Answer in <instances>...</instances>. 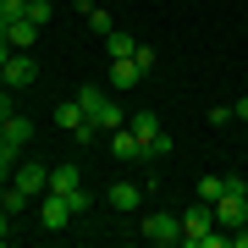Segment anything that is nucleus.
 Wrapping results in <instances>:
<instances>
[{"instance_id":"f257e3e1","label":"nucleus","mask_w":248,"mask_h":248,"mask_svg":"<svg viewBox=\"0 0 248 248\" xmlns=\"http://www.w3.org/2000/svg\"><path fill=\"white\" fill-rule=\"evenodd\" d=\"M182 243L187 248H232V232H215V204H187L182 210Z\"/></svg>"},{"instance_id":"f03ea898","label":"nucleus","mask_w":248,"mask_h":248,"mask_svg":"<svg viewBox=\"0 0 248 248\" xmlns=\"http://www.w3.org/2000/svg\"><path fill=\"white\" fill-rule=\"evenodd\" d=\"M127 127L138 133V143H143V160H166V155H171V138L160 133V122H155L149 110H133V116H127Z\"/></svg>"},{"instance_id":"7ed1b4c3","label":"nucleus","mask_w":248,"mask_h":248,"mask_svg":"<svg viewBox=\"0 0 248 248\" xmlns=\"http://www.w3.org/2000/svg\"><path fill=\"white\" fill-rule=\"evenodd\" d=\"M143 237L149 243H182V215H171V210H155V215H143Z\"/></svg>"},{"instance_id":"20e7f679","label":"nucleus","mask_w":248,"mask_h":248,"mask_svg":"<svg viewBox=\"0 0 248 248\" xmlns=\"http://www.w3.org/2000/svg\"><path fill=\"white\" fill-rule=\"evenodd\" d=\"M0 78H6V89H28V83L39 78V61H33V50H11V61L0 66Z\"/></svg>"},{"instance_id":"39448f33","label":"nucleus","mask_w":248,"mask_h":248,"mask_svg":"<svg viewBox=\"0 0 248 248\" xmlns=\"http://www.w3.org/2000/svg\"><path fill=\"white\" fill-rule=\"evenodd\" d=\"M11 187H22L28 199H39L50 187V166H39V160H22L17 171H11Z\"/></svg>"},{"instance_id":"423d86ee","label":"nucleus","mask_w":248,"mask_h":248,"mask_svg":"<svg viewBox=\"0 0 248 248\" xmlns=\"http://www.w3.org/2000/svg\"><path fill=\"white\" fill-rule=\"evenodd\" d=\"M39 221H45L50 232H61V226H72V204H66L61 193H39Z\"/></svg>"},{"instance_id":"0eeeda50","label":"nucleus","mask_w":248,"mask_h":248,"mask_svg":"<svg viewBox=\"0 0 248 248\" xmlns=\"http://www.w3.org/2000/svg\"><path fill=\"white\" fill-rule=\"evenodd\" d=\"M105 204H110L116 215H133L138 204H143V182H116L110 193H105Z\"/></svg>"},{"instance_id":"6e6552de","label":"nucleus","mask_w":248,"mask_h":248,"mask_svg":"<svg viewBox=\"0 0 248 248\" xmlns=\"http://www.w3.org/2000/svg\"><path fill=\"white\" fill-rule=\"evenodd\" d=\"M105 138H110V155L116 160H143V143H138L133 127H116V133H105Z\"/></svg>"},{"instance_id":"1a4fd4ad","label":"nucleus","mask_w":248,"mask_h":248,"mask_svg":"<svg viewBox=\"0 0 248 248\" xmlns=\"http://www.w3.org/2000/svg\"><path fill=\"white\" fill-rule=\"evenodd\" d=\"M6 45H11V50H33V45H39V22H33V17H17V22L6 28Z\"/></svg>"},{"instance_id":"9d476101","label":"nucleus","mask_w":248,"mask_h":248,"mask_svg":"<svg viewBox=\"0 0 248 248\" xmlns=\"http://www.w3.org/2000/svg\"><path fill=\"white\" fill-rule=\"evenodd\" d=\"M78 187H83L78 166H55V171H50V187H45V193H61V199H72Z\"/></svg>"},{"instance_id":"9b49d317","label":"nucleus","mask_w":248,"mask_h":248,"mask_svg":"<svg viewBox=\"0 0 248 248\" xmlns=\"http://www.w3.org/2000/svg\"><path fill=\"white\" fill-rule=\"evenodd\" d=\"M0 127H6V143H11V149H22V143H33V122H28V116H17V110H11V116H6Z\"/></svg>"},{"instance_id":"f8f14e48","label":"nucleus","mask_w":248,"mask_h":248,"mask_svg":"<svg viewBox=\"0 0 248 248\" xmlns=\"http://www.w3.org/2000/svg\"><path fill=\"white\" fill-rule=\"evenodd\" d=\"M83 122H89V110H83L78 99H61V105H55V127H66V133H78Z\"/></svg>"},{"instance_id":"ddd939ff","label":"nucleus","mask_w":248,"mask_h":248,"mask_svg":"<svg viewBox=\"0 0 248 248\" xmlns=\"http://www.w3.org/2000/svg\"><path fill=\"white\" fill-rule=\"evenodd\" d=\"M138 78H143V66L133 61V55H122V61H110V83H116V89H133Z\"/></svg>"},{"instance_id":"4468645a","label":"nucleus","mask_w":248,"mask_h":248,"mask_svg":"<svg viewBox=\"0 0 248 248\" xmlns=\"http://www.w3.org/2000/svg\"><path fill=\"white\" fill-rule=\"evenodd\" d=\"M105 50H110V61H122V55H133V50H138V39H133V33H122V28H110V33H105Z\"/></svg>"},{"instance_id":"2eb2a0df","label":"nucleus","mask_w":248,"mask_h":248,"mask_svg":"<svg viewBox=\"0 0 248 248\" xmlns=\"http://www.w3.org/2000/svg\"><path fill=\"white\" fill-rule=\"evenodd\" d=\"M94 122L105 127V133H116V127H127V116H122V105H116V99H105V105L94 110Z\"/></svg>"},{"instance_id":"dca6fc26","label":"nucleus","mask_w":248,"mask_h":248,"mask_svg":"<svg viewBox=\"0 0 248 248\" xmlns=\"http://www.w3.org/2000/svg\"><path fill=\"white\" fill-rule=\"evenodd\" d=\"M17 17H28V0H0V28H11Z\"/></svg>"},{"instance_id":"f3484780","label":"nucleus","mask_w":248,"mask_h":248,"mask_svg":"<svg viewBox=\"0 0 248 248\" xmlns=\"http://www.w3.org/2000/svg\"><path fill=\"white\" fill-rule=\"evenodd\" d=\"M221 193H226V177H204V182H199V199H204V204H215Z\"/></svg>"},{"instance_id":"a211bd4d","label":"nucleus","mask_w":248,"mask_h":248,"mask_svg":"<svg viewBox=\"0 0 248 248\" xmlns=\"http://www.w3.org/2000/svg\"><path fill=\"white\" fill-rule=\"evenodd\" d=\"M105 99H110L105 89H83V94H78V105H83V110H89V116H94L99 105H105Z\"/></svg>"},{"instance_id":"6ab92c4d","label":"nucleus","mask_w":248,"mask_h":248,"mask_svg":"<svg viewBox=\"0 0 248 248\" xmlns=\"http://www.w3.org/2000/svg\"><path fill=\"white\" fill-rule=\"evenodd\" d=\"M28 17H33L39 28H45V22L55 17V6H50V0H28Z\"/></svg>"},{"instance_id":"aec40b11","label":"nucleus","mask_w":248,"mask_h":248,"mask_svg":"<svg viewBox=\"0 0 248 248\" xmlns=\"http://www.w3.org/2000/svg\"><path fill=\"white\" fill-rule=\"evenodd\" d=\"M11 171H17V149H0V182H11Z\"/></svg>"},{"instance_id":"412c9836","label":"nucleus","mask_w":248,"mask_h":248,"mask_svg":"<svg viewBox=\"0 0 248 248\" xmlns=\"http://www.w3.org/2000/svg\"><path fill=\"white\" fill-rule=\"evenodd\" d=\"M226 122H237V116H232V105H215V110H210V127H226Z\"/></svg>"},{"instance_id":"4be33fe9","label":"nucleus","mask_w":248,"mask_h":248,"mask_svg":"<svg viewBox=\"0 0 248 248\" xmlns=\"http://www.w3.org/2000/svg\"><path fill=\"white\" fill-rule=\"evenodd\" d=\"M232 248H248V221H243V226H232Z\"/></svg>"},{"instance_id":"5701e85b","label":"nucleus","mask_w":248,"mask_h":248,"mask_svg":"<svg viewBox=\"0 0 248 248\" xmlns=\"http://www.w3.org/2000/svg\"><path fill=\"white\" fill-rule=\"evenodd\" d=\"M11 237V210H0V243Z\"/></svg>"},{"instance_id":"b1692460","label":"nucleus","mask_w":248,"mask_h":248,"mask_svg":"<svg viewBox=\"0 0 248 248\" xmlns=\"http://www.w3.org/2000/svg\"><path fill=\"white\" fill-rule=\"evenodd\" d=\"M232 116H237V122H248V99H237V105H232Z\"/></svg>"}]
</instances>
